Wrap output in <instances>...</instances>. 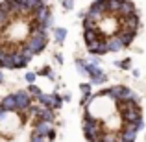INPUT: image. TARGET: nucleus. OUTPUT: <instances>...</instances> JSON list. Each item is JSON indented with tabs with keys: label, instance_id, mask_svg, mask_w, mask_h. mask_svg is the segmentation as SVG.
I'll use <instances>...</instances> for the list:
<instances>
[{
	"label": "nucleus",
	"instance_id": "nucleus-1",
	"mask_svg": "<svg viewBox=\"0 0 146 142\" xmlns=\"http://www.w3.org/2000/svg\"><path fill=\"white\" fill-rule=\"evenodd\" d=\"M83 135H85L87 140H96V139H102L104 135V124L94 118L89 111H85V116H83Z\"/></svg>",
	"mask_w": 146,
	"mask_h": 142
},
{
	"label": "nucleus",
	"instance_id": "nucleus-2",
	"mask_svg": "<svg viewBox=\"0 0 146 142\" xmlns=\"http://www.w3.org/2000/svg\"><path fill=\"white\" fill-rule=\"evenodd\" d=\"M117 105H118V113H120V118L124 120V124L143 118V113H141V107L137 102H117Z\"/></svg>",
	"mask_w": 146,
	"mask_h": 142
},
{
	"label": "nucleus",
	"instance_id": "nucleus-3",
	"mask_svg": "<svg viewBox=\"0 0 146 142\" xmlns=\"http://www.w3.org/2000/svg\"><path fill=\"white\" fill-rule=\"evenodd\" d=\"M15 96H17V109L19 111H26L32 107V94L28 90H19Z\"/></svg>",
	"mask_w": 146,
	"mask_h": 142
},
{
	"label": "nucleus",
	"instance_id": "nucleus-4",
	"mask_svg": "<svg viewBox=\"0 0 146 142\" xmlns=\"http://www.w3.org/2000/svg\"><path fill=\"white\" fill-rule=\"evenodd\" d=\"M33 133H37V135H43V137L50 135V133H52V122L43 120V118L35 120V124H33Z\"/></svg>",
	"mask_w": 146,
	"mask_h": 142
},
{
	"label": "nucleus",
	"instance_id": "nucleus-5",
	"mask_svg": "<svg viewBox=\"0 0 146 142\" xmlns=\"http://www.w3.org/2000/svg\"><path fill=\"white\" fill-rule=\"evenodd\" d=\"M46 43H48V37H32L30 35V39H28V46L35 53L43 52V50L46 48Z\"/></svg>",
	"mask_w": 146,
	"mask_h": 142
},
{
	"label": "nucleus",
	"instance_id": "nucleus-6",
	"mask_svg": "<svg viewBox=\"0 0 146 142\" xmlns=\"http://www.w3.org/2000/svg\"><path fill=\"white\" fill-rule=\"evenodd\" d=\"M48 17H50V9L46 7V4L39 6L35 11H33V22H39V24H44ZM44 28H46V26H44Z\"/></svg>",
	"mask_w": 146,
	"mask_h": 142
},
{
	"label": "nucleus",
	"instance_id": "nucleus-7",
	"mask_svg": "<svg viewBox=\"0 0 146 142\" xmlns=\"http://www.w3.org/2000/svg\"><path fill=\"white\" fill-rule=\"evenodd\" d=\"M122 28L137 32V28H139V15L133 13V15H129V17H122Z\"/></svg>",
	"mask_w": 146,
	"mask_h": 142
},
{
	"label": "nucleus",
	"instance_id": "nucleus-8",
	"mask_svg": "<svg viewBox=\"0 0 146 142\" xmlns=\"http://www.w3.org/2000/svg\"><path fill=\"white\" fill-rule=\"evenodd\" d=\"M0 107H2L4 111H9V113L17 111V96H15V94L6 96V98H4L2 102H0Z\"/></svg>",
	"mask_w": 146,
	"mask_h": 142
},
{
	"label": "nucleus",
	"instance_id": "nucleus-9",
	"mask_svg": "<svg viewBox=\"0 0 146 142\" xmlns=\"http://www.w3.org/2000/svg\"><path fill=\"white\" fill-rule=\"evenodd\" d=\"M135 33L137 32H131V30H118L117 35H118V39L122 41L124 46H129V44L133 43V39H135Z\"/></svg>",
	"mask_w": 146,
	"mask_h": 142
},
{
	"label": "nucleus",
	"instance_id": "nucleus-10",
	"mask_svg": "<svg viewBox=\"0 0 146 142\" xmlns=\"http://www.w3.org/2000/svg\"><path fill=\"white\" fill-rule=\"evenodd\" d=\"M87 17H89L91 20H94L98 26L102 24L104 20H106V18H104V17H106V13H104L102 9H98V7H93V6L89 7V11H87Z\"/></svg>",
	"mask_w": 146,
	"mask_h": 142
},
{
	"label": "nucleus",
	"instance_id": "nucleus-11",
	"mask_svg": "<svg viewBox=\"0 0 146 142\" xmlns=\"http://www.w3.org/2000/svg\"><path fill=\"white\" fill-rule=\"evenodd\" d=\"M137 13L135 11V4L131 2V0H122V6H120V11H118V15L120 17H129V15Z\"/></svg>",
	"mask_w": 146,
	"mask_h": 142
},
{
	"label": "nucleus",
	"instance_id": "nucleus-12",
	"mask_svg": "<svg viewBox=\"0 0 146 142\" xmlns=\"http://www.w3.org/2000/svg\"><path fill=\"white\" fill-rule=\"evenodd\" d=\"M107 46H109V52H118V50L126 48L124 44H122V41L118 39L117 33H115V35H111V37H107Z\"/></svg>",
	"mask_w": 146,
	"mask_h": 142
},
{
	"label": "nucleus",
	"instance_id": "nucleus-13",
	"mask_svg": "<svg viewBox=\"0 0 146 142\" xmlns=\"http://www.w3.org/2000/svg\"><path fill=\"white\" fill-rule=\"evenodd\" d=\"M137 133H139V131H135V129L122 127V129H120V139H122V140H126V142H135Z\"/></svg>",
	"mask_w": 146,
	"mask_h": 142
},
{
	"label": "nucleus",
	"instance_id": "nucleus-14",
	"mask_svg": "<svg viewBox=\"0 0 146 142\" xmlns=\"http://www.w3.org/2000/svg\"><path fill=\"white\" fill-rule=\"evenodd\" d=\"M83 39H85V44L96 41L98 39V28L96 30H85V32H83Z\"/></svg>",
	"mask_w": 146,
	"mask_h": 142
},
{
	"label": "nucleus",
	"instance_id": "nucleus-15",
	"mask_svg": "<svg viewBox=\"0 0 146 142\" xmlns=\"http://www.w3.org/2000/svg\"><path fill=\"white\" fill-rule=\"evenodd\" d=\"M21 53H22V57H24V61L26 63H32V59H33V55H35V52H33L32 48L26 44V46H22L21 48Z\"/></svg>",
	"mask_w": 146,
	"mask_h": 142
},
{
	"label": "nucleus",
	"instance_id": "nucleus-16",
	"mask_svg": "<svg viewBox=\"0 0 146 142\" xmlns=\"http://www.w3.org/2000/svg\"><path fill=\"white\" fill-rule=\"evenodd\" d=\"M54 39H56L57 44H61L65 39H67V30H65V28H56V32H54Z\"/></svg>",
	"mask_w": 146,
	"mask_h": 142
},
{
	"label": "nucleus",
	"instance_id": "nucleus-17",
	"mask_svg": "<svg viewBox=\"0 0 146 142\" xmlns=\"http://www.w3.org/2000/svg\"><path fill=\"white\" fill-rule=\"evenodd\" d=\"M41 118H43V120H48V122H54V118H56V114H54V109H50V107H44V105H43Z\"/></svg>",
	"mask_w": 146,
	"mask_h": 142
},
{
	"label": "nucleus",
	"instance_id": "nucleus-18",
	"mask_svg": "<svg viewBox=\"0 0 146 142\" xmlns=\"http://www.w3.org/2000/svg\"><path fill=\"white\" fill-rule=\"evenodd\" d=\"M118 102H137V94L133 92L131 89H126L124 94H122V98L118 100Z\"/></svg>",
	"mask_w": 146,
	"mask_h": 142
},
{
	"label": "nucleus",
	"instance_id": "nucleus-19",
	"mask_svg": "<svg viewBox=\"0 0 146 142\" xmlns=\"http://www.w3.org/2000/svg\"><path fill=\"white\" fill-rule=\"evenodd\" d=\"M120 6H122V0H109V13L118 15V11H120Z\"/></svg>",
	"mask_w": 146,
	"mask_h": 142
},
{
	"label": "nucleus",
	"instance_id": "nucleus-20",
	"mask_svg": "<svg viewBox=\"0 0 146 142\" xmlns=\"http://www.w3.org/2000/svg\"><path fill=\"white\" fill-rule=\"evenodd\" d=\"M63 105V100H61V96L57 92H52V105H50V109H59V107Z\"/></svg>",
	"mask_w": 146,
	"mask_h": 142
},
{
	"label": "nucleus",
	"instance_id": "nucleus-21",
	"mask_svg": "<svg viewBox=\"0 0 146 142\" xmlns=\"http://www.w3.org/2000/svg\"><path fill=\"white\" fill-rule=\"evenodd\" d=\"M37 100H39V103H41V105H44V107L52 105V94H39V96H37Z\"/></svg>",
	"mask_w": 146,
	"mask_h": 142
},
{
	"label": "nucleus",
	"instance_id": "nucleus-22",
	"mask_svg": "<svg viewBox=\"0 0 146 142\" xmlns=\"http://www.w3.org/2000/svg\"><path fill=\"white\" fill-rule=\"evenodd\" d=\"M44 0H26V7H30L32 11H35L39 6H43Z\"/></svg>",
	"mask_w": 146,
	"mask_h": 142
},
{
	"label": "nucleus",
	"instance_id": "nucleus-23",
	"mask_svg": "<svg viewBox=\"0 0 146 142\" xmlns=\"http://www.w3.org/2000/svg\"><path fill=\"white\" fill-rule=\"evenodd\" d=\"M30 116H33V118H35V120H39V118H41V111H43V107H37V105H32V107H30Z\"/></svg>",
	"mask_w": 146,
	"mask_h": 142
},
{
	"label": "nucleus",
	"instance_id": "nucleus-24",
	"mask_svg": "<svg viewBox=\"0 0 146 142\" xmlns=\"http://www.w3.org/2000/svg\"><path fill=\"white\" fill-rule=\"evenodd\" d=\"M102 140L104 142H118V140H120V137L113 135V133H104V135H102Z\"/></svg>",
	"mask_w": 146,
	"mask_h": 142
},
{
	"label": "nucleus",
	"instance_id": "nucleus-25",
	"mask_svg": "<svg viewBox=\"0 0 146 142\" xmlns=\"http://www.w3.org/2000/svg\"><path fill=\"white\" fill-rule=\"evenodd\" d=\"M117 65L122 68V70H129V68H131V59H122V61H117Z\"/></svg>",
	"mask_w": 146,
	"mask_h": 142
},
{
	"label": "nucleus",
	"instance_id": "nucleus-26",
	"mask_svg": "<svg viewBox=\"0 0 146 142\" xmlns=\"http://www.w3.org/2000/svg\"><path fill=\"white\" fill-rule=\"evenodd\" d=\"M28 92L32 94V96H35V98H37L39 94H43V92H41V89H39L37 85H33V83H30V87H28Z\"/></svg>",
	"mask_w": 146,
	"mask_h": 142
},
{
	"label": "nucleus",
	"instance_id": "nucleus-27",
	"mask_svg": "<svg viewBox=\"0 0 146 142\" xmlns=\"http://www.w3.org/2000/svg\"><path fill=\"white\" fill-rule=\"evenodd\" d=\"M76 68H78V72H80V74H87L85 61H83V59H78V61H76Z\"/></svg>",
	"mask_w": 146,
	"mask_h": 142
},
{
	"label": "nucleus",
	"instance_id": "nucleus-28",
	"mask_svg": "<svg viewBox=\"0 0 146 142\" xmlns=\"http://www.w3.org/2000/svg\"><path fill=\"white\" fill-rule=\"evenodd\" d=\"M106 74L104 76H100V78H91V83H93V85H102V83H106Z\"/></svg>",
	"mask_w": 146,
	"mask_h": 142
},
{
	"label": "nucleus",
	"instance_id": "nucleus-29",
	"mask_svg": "<svg viewBox=\"0 0 146 142\" xmlns=\"http://www.w3.org/2000/svg\"><path fill=\"white\" fill-rule=\"evenodd\" d=\"M39 74H41V76H48L50 79L54 78V74H52V70H50V67H44V68H41V70H39Z\"/></svg>",
	"mask_w": 146,
	"mask_h": 142
},
{
	"label": "nucleus",
	"instance_id": "nucleus-30",
	"mask_svg": "<svg viewBox=\"0 0 146 142\" xmlns=\"http://www.w3.org/2000/svg\"><path fill=\"white\" fill-rule=\"evenodd\" d=\"M30 142H44V137H43V135H37V133H32Z\"/></svg>",
	"mask_w": 146,
	"mask_h": 142
},
{
	"label": "nucleus",
	"instance_id": "nucleus-31",
	"mask_svg": "<svg viewBox=\"0 0 146 142\" xmlns=\"http://www.w3.org/2000/svg\"><path fill=\"white\" fill-rule=\"evenodd\" d=\"M91 85H93V83H82V85H80V89L83 90V94H91Z\"/></svg>",
	"mask_w": 146,
	"mask_h": 142
},
{
	"label": "nucleus",
	"instance_id": "nucleus-32",
	"mask_svg": "<svg viewBox=\"0 0 146 142\" xmlns=\"http://www.w3.org/2000/svg\"><path fill=\"white\" fill-rule=\"evenodd\" d=\"M24 78H26V81H28V83H33V81H35V78H37V74H33V72H28Z\"/></svg>",
	"mask_w": 146,
	"mask_h": 142
},
{
	"label": "nucleus",
	"instance_id": "nucleus-33",
	"mask_svg": "<svg viewBox=\"0 0 146 142\" xmlns=\"http://www.w3.org/2000/svg\"><path fill=\"white\" fill-rule=\"evenodd\" d=\"M6 55H7V50L6 48H2L0 46V67H2V61L6 59Z\"/></svg>",
	"mask_w": 146,
	"mask_h": 142
},
{
	"label": "nucleus",
	"instance_id": "nucleus-34",
	"mask_svg": "<svg viewBox=\"0 0 146 142\" xmlns=\"http://www.w3.org/2000/svg\"><path fill=\"white\" fill-rule=\"evenodd\" d=\"M63 7H65L67 11H70V9H72V0H65V2H63Z\"/></svg>",
	"mask_w": 146,
	"mask_h": 142
},
{
	"label": "nucleus",
	"instance_id": "nucleus-35",
	"mask_svg": "<svg viewBox=\"0 0 146 142\" xmlns=\"http://www.w3.org/2000/svg\"><path fill=\"white\" fill-rule=\"evenodd\" d=\"M52 24H54V18H52V15H50V17L46 18V22H44V26H46V30H50V28H52Z\"/></svg>",
	"mask_w": 146,
	"mask_h": 142
},
{
	"label": "nucleus",
	"instance_id": "nucleus-36",
	"mask_svg": "<svg viewBox=\"0 0 146 142\" xmlns=\"http://www.w3.org/2000/svg\"><path fill=\"white\" fill-rule=\"evenodd\" d=\"M48 139H50V140H54V139H56V133H54V129H52V133L48 135Z\"/></svg>",
	"mask_w": 146,
	"mask_h": 142
},
{
	"label": "nucleus",
	"instance_id": "nucleus-37",
	"mask_svg": "<svg viewBox=\"0 0 146 142\" xmlns=\"http://www.w3.org/2000/svg\"><path fill=\"white\" fill-rule=\"evenodd\" d=\"M4 83V74H2V70H0V85Z\"/></svg>",
	"mask_w": 146,
	"mask_h": 142
},
{
	"label": "nucleus",
	"instance_id": "nucleus-38",
	"mask_svg": "<svg viewBox=\"0 0 146 142\" xmlns=\"http://www.w3.org/2000/svg\"><path fill=\"white\" fill-rule=\"evenodd\" d=\"M118 142H126V140H122V139H120V140H118Z\"/></svg>",
	"mask_w": 146,
	"mask_h": 142
}]
</instances>
